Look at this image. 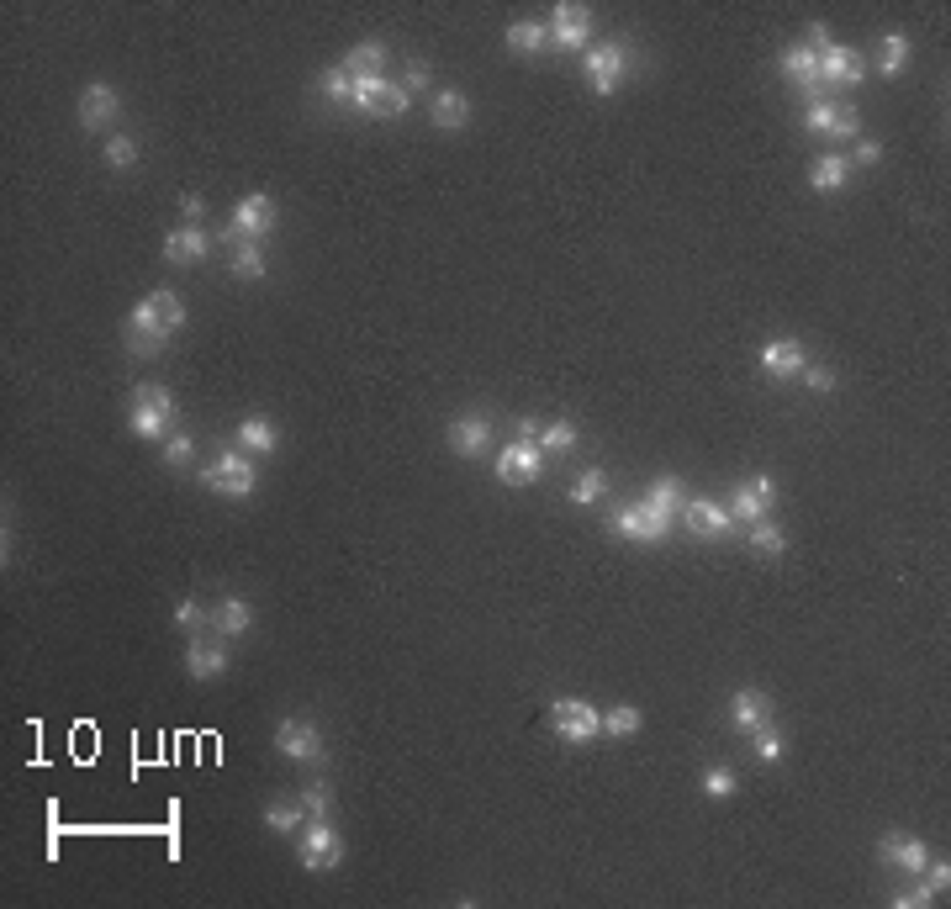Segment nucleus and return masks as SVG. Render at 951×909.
Instances as JSON below:
<instances>
[{"mask_svg":"<svg viewBox=\"0 0 951 909\" xmlns=\"http://www.w3.org/2000/svg\"><path fill=\"white\" fill-rule=\"evenodd\" d=\"M122 349L133 360H154L159 349H164V339H148V333H133V328H122Z\"/></svg>","mask_w":951,"mask_h":909,"instance_id":"nucleus-46","label":"nucleus"},{"mask_svg":"<svg viewBox=\"0 0 951 909\" xmlns=\"http://www.w3.org/2000/svg\"><path fill=\"white\" fill-rule=\"evenodd\" d=\"M207 254H212V233L201 228V222H185V228H175L164 238V259H170V265H201Z\"/></svg>","mask_w":951,"mask_h":909,"instance_id":"nucleus-11","label":"nucleus"},{"mask_svg":"<svg viewBox=\"0 0 951 909\" xmlns=\"http://www.w3.org/2000/svg\"><path fill=\"white\" fill-rule=\"evenodd\" d=\"M909 64V37L904 32H883L878 43V74H899Z\"/></svg>","mask_w":951,"mask_h":909,"instance_id":"nucleus-32","label":"nucleus"},{"mask_svg":"<svg viewBox=\"0 0 951 909\" xmlns=\"http://www.w3.org/2000/svg\"><path fill=\"white\" fill-rule=\"evenodd\" d=\"M354 106L365 111V117H402L407 106H413V96H407V85L397 80H354Z\"/></svg>","mask_w":951,"mask_h":909,"instance_id":"nucleus-7","label":"nucleus"},{"mask_svg":"<svg viewBox=\"0 0 951 909\" xmlns=\"http://www.w3.org/2000/svg\"><path fill=\"white\" fill-rule=\"evenodd\" d=\"M317 96H323L328 106H349V101H354V80H349V69H344V64H328L323 74H317Z\"/></svg>","mask_w":951,"mask_h":909,"instance_id":"nucleus-29","label":"nucleus"},{"mask_svg":"<svg viewBox=\"0 0 951 909\" xmlns=\"http://www.w3.org/2000/svg\"><path fill=\"white\" fill-rule=\"evenodd\" d=\"M265 825L275 830V836H302V825H307V809H302V799H281V804H270V809H265Z\"/></svg>","mask_w":951,"mask_h":909,"instance_id":"nucleus-28","label":"nucleus"},{"mask_svg":"<svg viewBox=\"0 0 951 909\" xmlns=\"http://www.w3.org/2000/svg\"><path fill=\"white\" fill-rule=\"evenodd\" d=\"M846 175H851V159H846V154H819L814 170H809V185H814V191H841Z\"/></svg>","mask_w":951,"mask_h":909,"instance_id":"nucleus-26","label":"nucleus"},{"mask_svg":"<svg viewBox=\"0 0 951 909\" xmlns=\"http://www.w3.org/2000/svg\"><path fill=\"white\" fill-rule=\"evenodd\" d=\"M170 423H175V418L148 413V407H133V413H127V429H133L138 439H170Z\"/></svg>","mask_w":951,"mask_h":909,"instance_id":"nucleus-35","label":"nucleus"},{"mask_svg":"<svg viewBox=\"0 0 951 909\" xmlns=\"http://www.w3.org/2000/svg\"><path fill=\"white\" fill-rule=\"evenodd\" d=\"M777 508V481L772 476H751V481H740V487L730 492V518H745V524H761Z\"/></svg>","mask_w":951,"mask_h":909,"instance_id":"nucleus-8","label":"nucleus"},{"mask_svg":"<svg viewBox=\"0 0 951 909\" xmlns=\"http://www.w3.org/2000/svg\"><path fill=\"white\" fill-rule=\"evenodd\" d=\"M804 365H809V355H804V344H798V339H772L767 349H761V370H767L772 381L804 376Z\"/></svg>","mask_w":951,"mask_h":909,"instance_id":"nucleus-13","label":"nucleus"},{"mask_svg":"<svg viewBox=\"0 0 951 909\" xmlns=\"http://www.w3.org/2000/svg\"><path fill=\"white\" fill-rule=\"evenodd\" d=\"M175 624L185 629V635H191V629H201V624H212V614H207V608H201L196 598H180V603H175Z\"/></svg>","mask_w":951,"mask_h":909,"instance_id":"nucleus-48","label":"nucleus"},{"mask_svg":"<svg viewBox=\"0 0 951 909\" xmlns=\"http://www.w3.org/2000/svg\"><path fill=\"white\" fill-rule=\"evenodd\" d=\"M201 487H212L222 497H249L254 492V460L244 450H228V455H217L207 471H201Z\"/></svg>","mask_w":951,"mask_h":909,"instance_id":"nucleus-4","label":"nucleus"},{"mask_svg":"<svg viewBox=\"0 0 951 909\" xmlns=\"http://www.w3.org/2000/svg\"><path fill=\"white\" fill-rule=\"evenodd\" d=\"M878 862L899 867V873H920V867L930 862V851H925V841H915V836H899V830H888V836L878 841Z\"/></svg>","mask_w":951,"mask_h":909,"instance_id":"nucleus-14","label":"nucleus"},{"mask_svg":"<svg viewBox=\"0 0 951 909\" xmlns=\"http://www.w3.org/2000/svg\"><path fill=\"white\" fill-rule=\"evenodd\" d=\"M915 904H936V894H930L925 883H915V888H899V894H893V909H915Z\"/></svg>","mask_w":951,"mask_h":909,"instance_id":"nucleus-51","label":"nucleus"},{"mask_svg":"<svg viewBox=\"0 0 951 909\" xmlns=\"http://www.w3.org/2000/svg\"><path fill=\"white\" fill-rule=\"evenodd\" d=\"M782 74H788V85L804 90L809 101L819 96V59H814V48H804V43L788 48V53H782Z\"/></svg>","mask_w":951,"mask_h":909,"instance_id":"nucleus-19","label":"nucleus"},{"mask_svg":"<svg viewBox=\"0 0 951 909\" xmlns=\"http://www.w3.org/2000/svg\"><path fill=\"white\" fill-rule=\"evenodd\" d=\"M275 444H281V434H275L270 418H244L238 423V450L244 455H270Z\"/></svg>","mask_w":951,"mask_h":909,"instance_id":"nucleus-25","label":"nucleus"},{"mask_svg":"<svg viewBox=\"0 0 951 909\" xmlns=\"http://www.w3.org/2000/svg\"><path fill=\"white\" fill-rule=\"evenodd\" d=\"M645 503H656L661 513H671V518H677V513H682V503H687V497H682V481H677V476H661L656 487L645 492Z\"/></svg>","mask_w":951,"mask_h":909,"instance_id":"nucleus-36","label":"nucleus"},{"mask_svg":"<svg viewBox=\"0 0 951 909\" xmlns=\"http://www.w3.org/2000/svg\"><path fill=\"white\" fill-rule=\"evenodd\" d=\"M296 799H302L307 820H328V814H333V788H328V783H307Z\"/></svg>","mask_w":951,"mask_h":909,"instance_id":"nucleus-41","label":"nucleus"},{"mask_svg":"<svg viewBox=\"0 0 951 909\" xmlns=\"http://www.w3.org/2000/svg\"><path fill=\"white\" fill-rule=\"evenodd\" d=\"M270 228H275V201L254 191V196H244L233 207V222H228V233H222V238H228V244H265Z\"/></svg>","mask_w":951,"mask_h":909,"instance_id":"nucleus-3","label":"nucleus"},{"mask_svg":"<svg viewBox=\"0 0 951 909\" xmlns=\"http://www.w3.org/2000/svg\"><path fill=\"white\" fill-rule=\"evenodd\" d=\"M154 296V307H159V323H164V333H175V328H185V302L170 291V286H159V291H148Z\"/></svg>","mask_w":951,"mask_h":909,"instance_id":"nucleus-39","label":"nucleus"},{"mask_svg":"<svg viewBox=\"0 0 951 909\" xmlns=\"http://www.w3.org/2000/svg\"><path fill=\"white\" fill-rule=\"evenodd\" d=\"M835 117H841V101H825V96H814V101L804 106V127H809V133H830V127H835Z\"/></svg>","mask_w":951,"mask_h":909,"instance_id":"nucleus-40","label":"nucleus"},{"mask_svg":"<svg viewBox=\"0 0 951 909\" xmlns=\"http://www.w3.org/2000/svg\"><path fill=\"white\" fill-rule=\"evenodd\" d=\"M133 407H148V413H164V418H175V392H170V386H159V381H138V392H133Z\"/></svg>","mask_w":951,"mask_h":909,"instance_id":"nucleus-33","label":"nucleus"},{"mask_svg":"<svg viewBox=\"0 0 951 909\" xmlns=\"http://www.w3.org/2000/svg\"><path fill=\"white\" fill-rule=\"evenodd\" d=\"M856 133H862V117H856V106H841V117H835V127H830V138H856Z\"/></svg>","mask_w":951,"mask_h":909,"instance_id":"nucleus-49","label":"nucleus"},{"mask_svg":"<svg viewBox=\"0 0 951 909\" xmlns=\"http://www.w3.org/2000/svg\"><path fill=\"white\" fill-rule=\"evenodd\" d=\"M275 751H281L286 762H317V756H323V735H317L312 719H281V725H275Z\"/></svg>","mask_w":951,"mask_h":909,"instance_id":"nucleus-10","label":"nucleus"},{"mask_svg":"<svg viewBox=\"0 0 951 909\" xmlns=\"http://www.w3.org/2000/svg\"><path fill=\"white\" fill-rule=\"evenodd\" d=\"M127 328L133 333H148V339H170L159 323V307H154V296H143V302H133V312H127Z\"/></svg>","mask_w":951,"mask_h":909,"instance_id":"nucleus-34","label":"nucleus"},{"mask_svg":"<svg viewBox=\"0 0 951 909\" xmlns=\"http://www.w3.org/2000/svg\"><path fill=\"white\" fill-rule=\"evenodd\" d=\"M592 37V11L587 6H555L550 16V43L555 48H587Z\"/></svg>","mask_w":951,"mask_h":909,"instance_id":"nucleus-12","label":"nucleus"},{"mask_svg":"<svg viewBox=\"0 0 951 909\" xmlns=\"http://www.w3.org/2000/svg\"><path fill=\"white\" fill-rule=\"evenodd\" d=\"M518 439H539V423H534V418H518Z\"/></svg>","mask_w":951,"mask_h":909,"instance_id":"nucleus-55","label":"nucleus"},{"mask_svg":"<svg viewBox=\"0 0 951 909\" xmlns=\"http://www.w3.org/2000/svg\"><path fill=\"white\" fill-rule=\"evenodd\" d=\"M191 455H196V439L191 434H170V439H164V466H191Z\"/></svg>","mask_w":951,"mask_h":909,"instance_id":"nucleus-45","label":"nucleus"},{"mask_svg":"<svg viewBox=\"0 0 951 909\" xmlns=\"http://www.w3.org/2000/svg\"><path fill=\"white\" fill-rule=\"evenodd\" d=\"M613 529L634 545H661L671 534V513H661L656 503H629V508L613 513Z\"/></svg>","mask_w":951,"mask_h":909,"instance_id":"nucleus-5","label":"nucleus"},{"mask_svg":"<svg viewBox=\"0 0 951 909\" xmlns=\"http://www.w3.org/2000/svg\"><path fill=\"white\" fill-rule=\"evenodd\" d=\"M550 725H555V735H561V740L587 746V740L603 735V709H598V703H587V698H555Z\"/></svg>","mask_w":951,"mask_h":909,"instance_id":"nucleus-1","label":"nucleus"},{"mask_svg":"<svg viewBox=\"0 0 951 909\" xmlns=\"http://www.w3.org/2000/svg\"><path fill=\"white\" fill-rule=\"evenodd\" d=\"M767 719H772V698L761 693V688H740V693L730 698V725L756 730V725H767Z\"/></svg>","mask_w":951,"mask_h":909,"instance_id":"nucleus-23","label":"nucleus"},{"mask_svg":"<svg viewBox=\"0 0 951 909\" xmlns=\"http://www.w3.org/2000/svg\"><path fill=\"white\" fill-rule=\"evenodd\" d=\"M249 624H254V608L244 603V598H222L217 608H212V629L222 640H238V635H249Z\"/></svg>","mask_w":951,"mask_h":909,"instance_id":"nucleus-24","label":"nucleus"},{"mask_svg":"<svg viewBox=\"0 0 951 909\" xmlns=\"http://www.w3.org/2000/svg\"><path fill=\"white\" fill-rule=\"evenodd\" d=\"M645 725V714L634 709V703H613V709H603V730L608 735H634Z\"/></svg>","mask_w":951,"mask_h":909,"instance_id":"nucleus-38","label":"nucleus"},{"mask_svg":"<svg viewBox=\"0 0 951 909\" xmlns=\"http://www.w3.org/2000/svg\"><path fill=\"white\" fill-rule=\"evenodd\" d=\"M539 471H545V450H539V439H513L508 450L497 455V481H502V487H534Z\"/></svg>","mask_w":951,"mask_h":909,"instance_id":"nucleus-6","label":"nucleus"},{"mask_svg":"<svg viewBox=\"0 0 951 909\" xmlns=\"http://www.w3.org/2000/svg\"><path fill=\"white\" fill-rule=\"evenodd\" d=\"M487 444H492V429H487V418L481 413H465V418H455L450 423V450L455 455H487Z\"/></svg>","mask_w":951,"mask_h":909,"instance_id":"nucleus-18","label":"nucleus"},{"mask_svg":"<svg viewBox=\"0 0 951 909\" xmlns=\"http://www.w3.org/2000/svg\"><path fill=\"white\" fill-rule=\"evenodd\" d=\"M804 386L809 392H835V370L830 365H804Z\"/></svg>","mask_w":951,"mask_h":909,"instance_id":"nucleus-50","label":"nucleus"},{"mask_svg":"<svg viewBox=\"0 0 951 909\" xmlns=\"http://www.w3.org/2000/svg\"><path fill=\"white\" fill-rule=\"evenodd\" d=\"M106 164H111V170H133V164H138V138H127V133L106 138Z\"/></svg>","mask_w":951,"mask_h":909,"instance_id":"nucleus-44","label":"nucleus"},{"mask_svg":"<svg viewBox=\"0 0 951 909\" xmlns=\"http://www.w3.org/2000/svg\"><path fill=\"white\" fill-rule=\"evenodd\" d=\"M339 857H344V841H339V830H333V820H307L302 841H296V862H302L307 873H328V867H339Z\"/></svg>","mask_w":951,"mask_h":909,"instance_id":"nucleus-2","label":"nucleus"},{"mask_svg":"<svg viewBox=\"0 0 951 909\" xmlns=\"http://www.w3.org/2000/svg\"><path fill=\"white\" fill-rule=\"evenodd\" d=\"M751 751H756V762H782V735L772 730V719L751 730Z\"/></svg>","mask_w":951,"mask_h":909,"instance_id":"nucleus-43","label":"nucleus"},{"mask_svg":"<svg viewBox=\"0 0 951 909\" xmlns=\"http://www.w3.org/2000/svg\"><path fill=\"white\" fill-rule=\"evenodd\" d=\"M745 545H751L756 555H782V550H788V540H782V529H777V524H767V518H761V524H751V540H745Z\"/></svg>","mask_w":951,"mask_h":909,"instance_id":"nucleus-42","label":"nucleus"},{"mask_svg":"<svg viewBox=\"0 0 951 909\" xmlns=\"http://www.w3.org/2000/svg\"><path fill=\"white\" fill-rule=\"evenodd\" d=\"M185 672L196 682H212L228 672V651H222V640H191V651H185Z\"/></svg>","mask_w":951,"mask_h":909,"instance_id":"nucleus-20","label":"nucleus"},{"mask_svg":"<svg viewBox=\"0 0 951 909\" xmlns=\"http://www.w3.org/2000/svg\"><path fill=\"white\" fill-rule=\"evenodd\" d=\"M629 69V48L624 43H603V48H587V85L598 90V96H613Z\"/></svg>","mask_w":951,"mask_h":909,"instance_id":"nucleus-9","label":"nucleus"},{"mask_svg":"<svg viewBox=\"0 0 951 909\" xmlns=\"http://www.w3.org/2000/svg\"><path fill=\"white\" fill-rule=\"evenodd\" d=\"M402 85H407V96H413V90H423V85H428V64L413 59V64H407V74H402Z\"/></svg>","mask_w":951,"mask_h":909,"instance_id":"nucleus-52","label":"nucleus"},{"mask_svg":"<svg viewBox=\"0 0 951 909\" xmlns=\"http://www.w3.org/2000/svg\"><path fill=\"white\" fill-rule=\"evenodd\" d=\"M180 212H185V222H201V217H207V201H201V196H180Z\"/></svg>","mask_w":951,"mask_h":909,"instance_id":"nucleus-54","label":"nucleus"},{"mask_svg":"<svg viewBox=\"0 0 951 909\" xmlns=\"http://www.w3.org/2000/svg\"><path fill=\"white\" fill-rule=\"evenodd\" d=\"M703 793H708V799H730V793H735V772L730 767H708L703 772Z\"/></svg>","mask_w":951,"mask_h":909,"instance_id":"nucleus-47","label":"nucleus"},{"mask_svg":"<svg viewBox=\"0 0 951 909\" xmlns=\"http://www.w3.org/2000/svg\"><path fill=\"white\" fill-rule=\"evenodd\" d=\"M598 497H608V471H582V476H576V487H571V503L592 508Z\"/></svg>","mask_w":951,"mask_h":909,"instance_id":"nucleus-37","label":"nucleus"},{"mask_svg":"<svg viewBox=\"0 0 951 909\" xmlns=\"http://www.w3.org/2000/svg\"><path fill=\"white\" fill-rule=\"evenodd\" d=\"M228 270H233V281H265L270 259H265V249H259V244H233Z\"/></svg>","mask_w":951,"mask_h":909,"instance_id":"nucleus-27","label":"nucleus"},{"mask_svg":"<svg viewBox=\"0 0 951 909\" xmlns=\"http://www.w3.org/2000/svg\"><path fill=\"white\" fill-rule=\"evenodd\" d=\"M576 439H582V434H576V423H571V418H555V423H545V429H539V450H545V455H571Z\"/></svg>","mask_w":951,"mask_h":909,"instance_id":"nucleus-30","label":"nucleus"},{"mask_svg":"<svg viewBox=\"0 0 951 909\" xmlns=\"http://www.w3.org/2000/svg\"><path fill=\"white\" fill-rule=\"evenodd\" d=\"M883 159V143L878 138H862V143H856V164H878Z\"/></svg>","mask_w":951,"mask_h":909,"instance_id":"nucleus-53","label":"nucleus"},{"mask_svg":"<svg viewBox=\"0 0 951 909\" xmlns=\"http://www.w3.org/2000/svg\"><path fill=\"white\" fill-rule=\"evenodd\" d=\"M428 117H434L439 133H460V127L471 122V101H465V90H439V96L428 101Z\"/></svg>","mask_w":951,"mask_h":909,"instance_id":"nucleus-21","label":"nucleus"},{"mask_svg":"<svg viewBox=\"0 0 951 909\" xmlns=\"http://www.w3.org/2000/svg\"><path fill=\"white\" fill-rule=\"evenodd\" d=\"M117 90H111V85H85L80 90V127H85V133H96V127H106L111 117H117Z\"/></svg>","mask_w":951,"mask_h":909,"instance_id":"nucleus-16","label":"nucleus"},{"mask_svg":"<svg viewBox=\"0 0 951 909\" xmlns=\"http://www.w3.org/2000/svg\"><path fill=\"white\" fill-rule=\"evenodd\" d=\"M344 69H349V80H381V74H386V43H376V37L354 43L344 53Z\"/></svg>","mask_w":951,"mask_h":909,"instance_id":"nucleus-22","label":"nucleus"},{"mask_svg":"<svg viewBox=\"0 0 951 909\" xmlns=\"http://www.w3.org/2000/svg\"><path fill=\"white\" fill-rule=\"evenodd\" d=\"M682 518L703 534V540H719V534H730V524H735L730 508L708 503V497H687V503H682Z\"/></svg>","mask_w":951,"mask_h":909,"instance_id":"nucleus-17","label":"nucleus"},{"mask_svg":"<svg viewBox=\"0 0 951 909\" xmlns=\"http://www.w3.org/2000/svg\"><path fill=\"white\" fill-rule=\"evenodd\" d=\"M508 48H513V53L550 48V27H545V22H513V27H508Z\"/></svg>","mask_w":951,"mask_h":909,"instance_id":"nucleus-31","label":"nucleus"},{"mask_svg":"<svg viewBox=\"0 0 951 909\" xmlns=\"http://www.w3.org/2000/svg\"><path fill=\"white\" fill-rule=\"evenodd\" d=\"M814 59H819V80H835V85H856V80H862V53L846 48V43L819 48Z\"/></svg>","mask_w":951,"mask_h":909,"instance_id":"nucleus-15","label":"nucleus"}]
</instances>
